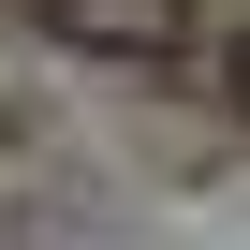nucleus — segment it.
Wrapping results in <instances>:
<instances>
[{"instance_id":"obj_1","label":"nucleus","mask_w":250,"mask_h":250,"mask_svg":"<svg viewBox=\"0 0 250 250\" xmlns=\"http://www.w3.org/2000/svg\"><path fill=\"white\" fill-rule=\"evenodd\" d=\"M30 30L74 59H177L191 44V0H30Z\"/></svg>"},{"instance_id":"obj_2","label":"nucleus","mask_w":250,"mask_h":250,"mask_svg":"<svg viewBox=\"0 0 250 250\" xmlns=\"http://www.w3.org/2000/svg\"><path fill=\"white\" fill-rule=\"evenodd\" d=\"M235 88H250V44H235Z\"/></svg>"}]
</instances>
